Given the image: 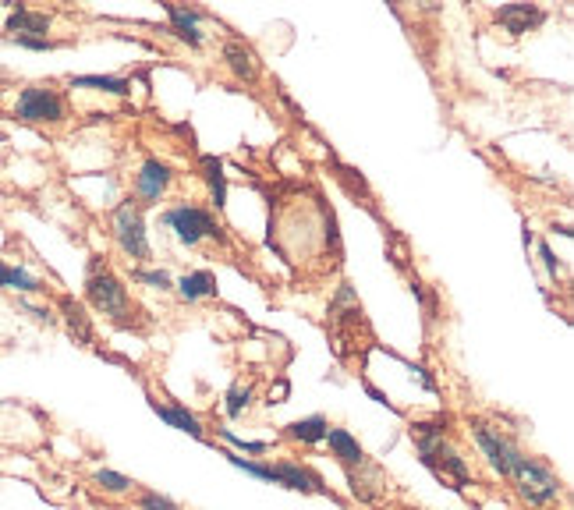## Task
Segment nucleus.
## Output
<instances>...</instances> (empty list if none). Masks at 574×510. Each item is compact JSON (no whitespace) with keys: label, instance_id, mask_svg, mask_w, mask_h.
<instances>
[{"label":"nucleus","instance_id":"nucleus-5","mask_svg":"<svg viewBox=\"0 0 574 510\" xmlns=\"http://www.w3.org/2000/svg\"><path fill=\"white\" fill-rule=\"evenodd\" d=\"M163 220H167V227H171V231L178 234V241H185L188 248L202 245V241H224V227L217 224V217H213L210 209L192 206V202H181V206L167 209Z\"/></svg>","mask_w":574,"mask_h":510},{"label":"nucleus","instance_id":"nucleus-25","mask_svg":"<svg viewBox=\"0 0 574 510\" xmlns=\"http://www.w3.org/2000/svg\"><path fill=\"white\" fill-rule=\"evenodd\" d=\"M132 280H139V284H149V287H156V291H171V277L163 270H132Z\"/></svg>","mask_w":574,"mask_h":510},{"label":"nucleus","instance_id":"nucleus-10","mask_svg":"<svg viewBox=\"0 0 574 510\" xmlns=\"http://www.w3.org/2000/svg\"><path fill=\"white\" fill-rule=\"evenodd\" d=\"M493 22L504 25L511 36H525V32H536L546 22V11L536 4H504V8L493 11Z\"/></svg>","mask_w":574,"mask_h":510},{"label":"nucleus","instance_id":"nucleus-14","mask_svg":"<svg viewBox=\"0 0 574 510\" xmlns=\"http://www.w3.org/2000/svg\"><path fill=\"white\" fill-rule=\"evenodd\" d=\"M224 64L231 68V75L238 82H256L259 78V57L249 43H241V39H227L224 43Z\"/></svg>","mask_w":574,"mask_h":510},{"label":"nucleus","instance_id":"nucleus-18","mask_svg":"<svg viewBox=\"0 0 574 510\" xmlns=\"http://www.w3.org/2000/svg\"><path fill=\"white\" fill-rule=\"evenodd\" d=\"M149 404H153V411L163 418V422L174 425V429H181V433L195 436V440H202V436H206V433H202L199 418H195L188 408H181V404H160V401H149Z\"/></svg>","mask_w":574,"mask_h":510},{"label":"nucleus","instance_id":"nucleus-16","mask_svg":"<svg viewBox=\"0 0 574 510\" xmlns=\"http://www.w3.org/2000/svg\"><path fill=\"white\" fill-rule=\"evenodd\" d=\"M326 433H330V418H326V415H309V418H298V422L284 425V440L305 443V447H316V443H323Z\"/></svg>","mask_w":574,"mask_h":510},{"label":"nucleus","instance_id":"nucleus-29","mask_svg":"<svg viewBox=\"0 0 574 510\" xmlns=\"http://www.w3.org/2000/svg\"><path fill=\"white\" fill-rule=\"evenodd\" d=\"M0 89H4V75H0Z\"/></svg>","mask_w":574,"mask_h":510},{"label":"nucleus","instance_id":"nucleus-27","mask_svg":"<svg viewBox=\"0 0 574 510\" xmlns=\"http://www.w3.org/2000/svg\"><path fill=\"white\" fill-rule=\"evenodd\" d=\"M22 309L25 312H32V319H39V323H47V326H54L57 323V316L50 309H43V305H32V302H22Z\"/></svg>","mask_w":574,"mask_h":510},{"label":"nucleus","instance_id":"nucleus-7","mask_svg":"<svg viewBox=\"0 0 574 510\" xmlns=\"http://www.w3.org/2000/svg\"><path fill=\"white\" fill-rule=\"evenodd\" d=\"M468 429H472L475 443H479V450H482V457L489 461V468H493L500 479H511V472H514V464H518L521 450L514 447V443L507 440L500 429H493L489 422H482V418H472V422H468Z\"/></svg>","mask_w":574,"mask_h":510},{"label":"nucleus","instance_id":"nucleus-17","mask_svg":"<svg viewBox=\"0 0 574 510\" xmlns=\"http://www.w3.org/2000/svg\"><path fill=\"white\" fill-rule=\"evenodd\" d=\"M0 291H18V294H43L47 284L39 277H32L25 266H15L8 259H0Z\"/></svg>","mask_w":574,"mask_h":510},{"label":"nucleus","instance_id":"nucleus-21","mask_svg":"<svg viewBox=\"0 0 574 510\" xmlns=\"http://www.w3.org/2000/svg\"><path fill=\"white\" fill-rule=\"evenodd\" d=\"M93 482L103 489L107 496H128L135 489V482L132 479H125L121 472H110V468H100V472L93 475Z\"/></svg>","mask_w":574,"mask_h":510},{"label":"nucleus","instance_id":"nucleus-1","mask_svg":"<svg viewBox=\"0 0 574 510\" xmlns=\"http://www.w3.org/2000/svg\"><path fill=\"white\" fill-rule=\"evenodd\" d=\"M412 440L419 450L422 464L436 479L450 482L454 489H465L472 482V468L461 457V450L447 440V418H433V422H415L412 425Z\"/></svg>","mask_w":574,"mask_h":510},{"label":"nucleus","instance_id":"nucleus-8","mask_svg":"<svg viewBox=\"0 0 574 510\" xmlns=\"http://www.w3.org/2000/svg\"><path fill=\"white\" fill-rule=\"evenodd\" d=\"M270 475H273V486H284V489H295V493H330L323 486V475L312 472L309 464H298V461H280V464H270Z\"/></svg>","mask_w":574,"mask_h":510},{"label":"nucleus","instance_id":"nucleus-26","mask_svg":"<svg viewBox=\"0 0 574 510\" xmlns=\"http://www.w3.org/2000/svg\"><path fill=\"white\" fill-rule=\"evenodd\" d=\"M220 436H224L227 443H234V447H238V450H245V454H266V450L273 447V443H263V440H259V443H252V440H241V436L227 433V429H224V433H220Z\"/></svg>","mask_w":574,"mask_h":510},{"label":"nucleus","instance_id":"nucleus-11","mask_svg":"<svg viewBox=\"0 0 574 510\" xmlns=\"http://www.w3.org/2000/svg\"><path fill=\"white\" fill-rule=\"evenodd\" d=\"M323 443L330 447V454L337 457V464H341L344 472H358V468H365V464H369L362 443H358L348 429H337V425H330V433H326Z\"/></svg>","mask_w":574,"mask_h":510},{"label":"nucleus","instance_id":"nucleus-23","mask_svg":"<svg viewBox=\"0 0 574 510\" xmlns=\"http://www.w3.org/2000/svg\"><path fill=\"white\" fill-rule=\"evenodd\" d=\"M249 404H252L249 383H234V387L227 390V418H241L245 411H249Z\"/></svg>","mask_w":574,"mask_h":510},{"label":"nucleus","instance_id":"nucleus-13","mask_svg":"<svg viewBox=\"0 0 574 510\" xmlns=\"http://www.w3.org/2000/svg\"><path fill=\"white\" fill-rule=\"evenodd\" d=\"M50 25H54V18L47 15V11H32V8H22V4H15L8 15V22H4V36L15 39V36H36V39H47Z\"/></svg>","mask_w":574,"mask_h":510},{"label":"nucleus","instance_id":"nucleus-24","mask_svg":"<svg viewBox=\"0 0 574 510\" xmlns=\"http://www.w3.org/2000/svg\"><path fill=\"white\" fill-rule=\"evenodd\" d=\"M139 510H181L174 500H167V496H160V493H153V489H142L139 493Z\"/></svg>","mask_w":574,"mask_h":510},{"label":"nucleus","instance_id":"nucleus-3","mask_svg":"<svg viewBox=\"0 0 574 510\" xmlns=\"http://www.w3.org/2000/svg\"><path fill=\"white\" fill-rule=\"evenodd\" d=\"M15 117L25 124H39V128H57L68 121V103L54 85H25L15 100Z\"/></svg>","mask_w":574,"mask_h":510},{"label":"nucleus","instance_id":"nucleus-2","mask_svg":"<svg viewBox=\"0 0 574 510\" xmlns=\"http://www.w3.org/2000/svg\"><path fill=\"white\" fill-rule=\"evenodd\" d=\"M86 302L93 305L100 316H107L114 326L121 330H135L139 326V309L132 305L128 298V287L121 284L114 270L107 266L103 255H93V263H89V273H86Z\"/></svg>","mask_w":574,"mask_h":510},{"label":"nucleus","instance_id":"nucleus-19","mask_svg":"<svg viewBox=\"0 0 574 510\" xmlns=\"http://www.w3.org/2000/svg\"><path fill=\"white\" fill-rule=\"evenodd\" d=\"M178 294L185 298L188 305L192 302H202V298H213L217 294V277L210 270H195V273H185L178 280Z\"/></svg>","mask_w":574,"mask_h":510},{"label":"nucleus","instance_id":"nucleus-28","mask_svg":"<svg viewBox=\"0 0 574 510\" xmlns=\"http://www.w3.org/2000/svg\"><path fill=\"white\" fill-rule=\"evenodd\" d=\"M539 255H543V263H546V270H550V277L557 280V273H560V263H557V255H553V248L546 245V241H539Z\"/></svg>","mask_w":574,"mask_h":510},{"label":"nucleus","instance_id":"nucleus-4","mask_svg":"<svg viewBox=\"0 0 574 510\" xmlns=\"http://www.w3.org/2000/svg\"><path fill=\"white\" fill-rule=\"evenodd\" d=\"M511 482L518 489V496L528 503V507H546L560 496V479L553 475L550 464L536 461V457L521 454L518 464H514Z\"/></svg>","mask_w":574,"mask_h":510},{"label":"nucleus","instance_id":"nucleus-9","mask_svg":"<svg viewBox=\"0 0 574 510\" xmlns=\"http://www.w3.org/2000/svg\"><path fill=\"white\" fill-rule=\"evenodd\" d=\"M174 181V170L167 167L163 160H146L139 167V174H135V192H139L142 206H153V202H160L163 195H167V188H171Z\"/></svg>","mask_w":574,"mask_h":510},{"label":"nucleus","instance_id":"nucleus-12","mask_svg":"<svg viewBox=\"0 0 574 510\" xmlns=\"http://www.w3.org/2000/svg\"><path fill=\"white\" fill-rule=\"evenodd\" d=\"M57 309H61V319H64V326H68L71 337H75V344L93 348L96 333H93V319H89L86 305L78 302V298H71V294H61V298H57Z\"/></svg>","mask_w":574,"mask_h":510},{"label":"nucleus","instance_id":"nucleus-15","mask_svg":"<svg viewBox=\"0 0 574 510\" xmlns=\"http://www.w3.org/2000/svg\"><path fill=\"white\" fill-rule=\"evenodd\" d=\"M167 18H171V32L181 39V43H188L192 50L202 47V32H199L202 11L181 8V4H167Z\"/></svg>","mask_w":574,"mask_h":510},{"label":"nucleus","instance_id":"nucleus-20","mask_svg":"<svg viewBox=\"0 0 574 510\" xmlns=\"http://www.w3.org/2000/svg\"><path fill=\"white\" fill-rule=\"evenodd\" d=\"M75 89H96V93H114V96H128L132 93V82L125 78H103V75H78L71 78Z\"/></svg>","mask_w":574,"mask_h":510},{"label":"nucleus","instance_id":"nucleus-6","mask_svg":"<svg viewBox=\"0 0 574 510\" xmlns=\"http://www.w3.org/2000/svg\"><path fill=\"white\" fill-rule=\"evenodd\" d=\"M114 241L117 248L135 259V263H146L149 255V238H146V220H142V202L139 199H125L114 209Z\"/></svg>","mask_w":574,"mask_h":510},{"label":"nucleus","instance_id":"nucleus-22","mask_svg":"<svg viewBox=\"0 0 574 510\" xmlns=\"http://www.w3.org/2000/svg\"><path fill=\"white\" fill-rule=\"evenodd\" d=\"M202 167H206V181H210V192H213V202H217V209L224 206L227 199V181H224V163L217 160V156H206L202 160Z\"/></svg>","mask_w":574,"mask_h":510}]
</instances>
